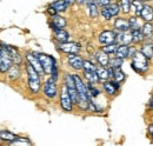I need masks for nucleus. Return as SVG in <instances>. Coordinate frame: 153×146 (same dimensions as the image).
I'll list each match as a JSON object with an SVG mask.
<instances>
[{
    "label": "nucleus",
    "mask_w": 153,
    "mask_h": 146,
    "mask_svg": "<svg viewBox=\"0 0 153 146\" xmlns=\"http://www.w3.org/2000/svg\"><path fill=\"white\" fill-rule=\"evenodd\" d=\"M26 59H27V63H28L32 67H34V70H36L40 75L45 74V71H44V69H42V65H41L40 60L38 59V57L34 54V53H32V52L26 53Z\"/></svg>",
    "instance_id": "nucleus-8"
},
{
    "label": "nucleus",
    "mask_w": 153,
    "mask_h": 146,
    "mask_svg": "<svg viewBox=\"0 0 153 146\" xmlns=\"http://www.w3.org/2000/svg\"><path fill=\"white\" fill-rule=\"evenodd\" d=\"M101 16H102V18L105 19V20H111V19L113 18L112 14H111V12L108 11V8L106 6L101 8Z\"/></svg>",
    "instance_id": "nucleus-39"
},
{
    "label": "nucleus",
    "mask_w": 153,
    "mask_h": 146,
    "mask_svg": "<svg viewBox=\"0 0 153 146\" xmlns=\"http://www.w3.org/2000/svg\"><path fill=\"white\" fill-rule=\"evenodd\" d=\"M82 70H84V71H87V72H96L97 67L94 66V64H93V63H91L90 60H84Z\"/></svg>",
    "instance_id": "nucleus-35"
},
{
    "label": "nucleus",
    "mask_w": 153,
    "mask_h": 146,
    "mask_svg": "<svg viewBox=\"0 0 153 146\" xmlns=\"http://www.w3.org/2000/svg\"><path fill=\"white\" fill-rule=\"evenodd\" d=\"M99 42L102 45H111L115 44L117 41V34L113 31H104L99 34Z\"/></svg>",
    "instance_id": "nucleus-10"
},
{
    "label": "nucleus",
    "mask_w": 153,
    "mask_h": 146,
    "mask_svg": "<svg viewBox=\"0 0 153 146\" xmlns=\"http://www.w3.org/2000/svg\"><path fill=\"white\" fill-rule=\"evenodd\" d=\"M0 139L1 140H6V142H13L14 139H17V136L13 134L10 131H0Z\"/></svg>",
    "instance_id": "nucleus-28"
},
{
    "label": "nucleus",
    "mask_w": 153,
    "mask_h": 146,
    "mask_svg": "<svg viewBox=\"0 0 153 146\" xmlns=\"http://www.w3.org/2000/svg\"><path fill=\"white\" fill-rule=\"evenodd\" d=\"M139 18L143 19L144 21H152L153 20V7L150 5H144L140 14H139Z\"/></svg>",
    "instance_id": "nucleus-15"
},
{
    "label": "nucleus",
    "mask_w": 153,
    "mask_h": 146,
    "mask_svg": "<svg viewBox=\"0 0 153 146\" xmlns=\"http://www.w3.org/2000/svg\"><path fill=\"white\" fill-rule=\"evenodd\" d=\"M67 59H68L70 66H72L74 70H81L82 69V66H84V59L80 55H78L76 53H71V54H68Z\"/></svg>",
    "instance_id": "nucleus-13"
},
{
    "label": "nucleus",
    "mask_w": 153,
    "mask_h": 146,
    "mask_svg": "<svg viewBox=\"0 0 153 146\" xmlns=\"http://www.w3.org/2000/svg\"><path fill=\"white\" fill-rule=\"evenodd\" d=\"M114 28L115 30H118L119 32L131 30V28H130V22H128V20H127V19H124V18H117L115 19Z\"/></svg>",
    "instance_id": "nucleus-16"
},
{
    "label": "nucleus",
    "mask_w": 153,
    "mask_h": 146,
    "mask_svg": "<svg viewBox=\"0 0 153 146\" xmlns=\"http://www.w3.org/2000/svg\"><path fill=\"white\" fill-rule=\"evenodd\" d=\"M4 47L8 51V53L11 54V58H12V61H13V64H16V65H19L20 63H21V57L20 54L18 53V51L16 50V48H13V47H11V46H7V45H4Z\"/></svg>",
    "instance_id": "nucleus-21"
},
{
    "label": "nucleus",
    "mask_w": 153,
    "mask_h": 146,
    "mask_svg": "<svg viewBox=\"0 0 153 146\" xmlns=\"http://www.w3.org/2000/svg\"><path fill=\"white\" fill-rule=\"evenodd\" d=\"M119 5H120L121 11L125 14H127V13H130V11L132 8V0H119Z\"/></svg>",
    "instance_id": "nucleus-26"
},
{
    "label": "nucleus",
    "mask_w": 153,
    "mask_h": 146,
    "mask_svg": "<svg viewBox=\"0 0 153 146\" xmlns=\"http://www.w3.org/2000/svg\"><path fill=\"white\" fill-rule=\"evenodd\" d=\"M132 6H133L134 11H135V16L139 17V14H140V12H141V10H143V7H144L143 1H141V0H133V1H132Z\"/></svg>",
    "instance_id": "nucleus-34"
},
{
    "label": "nucleus",
    "mask_w": 153,
    "mask_h": 146,
    "mask_svg": "<svg viewBox=\"0 0 153 146\" xmlns=\"http://www.w3.org/2000/svg\"><path fill=\"white\" fill-rule=\"evenodd\" d=\"M65 85H66L67 91H68L71 98H72L73 104H76L78 103V91H76V81H74V77L71 75L70 73L65 74Z\"/></svg>",
    "instance_id": "nucleus-4"
},
{
    "label": "nucleus",
    "mask_w": 153,
    "mask_h": 146,
    "mask_svg": "<svg viewBox=\"0 0 153 146\" xmlns=\"http://www.w3.org/2000/svg\"><path fill=\"white\" fill-rule=\"evenodd\" d=\"M33 53L38 57V59L40 60V63H41V65H42V69H44L45 73H46V74H51L53 66L56 65L54 58L51 57V55L45 54V53H39V52H33Z\"/></svg>",
    "instance_id": "nucleus-3"
},
{
    "label": "nucleus",
    "mask_w": 153,
    "mask_h": 146,
    "mask_svg": "<svg viewBox=\"0 0 153 146\" xmlns=\"http://www.w3.org/2000/svg\"><path fill=\"white\" fill-rule=\"evenodd\" d=\"M10 144H11V145H32V142L28 140L27 138L17 137V139H14L13 142H11Z\"/></svg>",
    "instance_id": "nucleus-31"
},
{
    "label": "nucleus",
    "mask_w": 153,
    "mask_h": 146,
    "mask_svg": "<svg viewBox=\"0 0 153 146\" xmlns=\"http://www.w3.org/2000/svg\"><path fill=\"white\" fill-rule=\"evenodd\" d=\"M131 33H132V38H133V44H141L145 40L143 32H141V28L131 30Z\"/></svg>",
    "instance_id": "nucleus-24"
},
{
    "label": "nucleus",
    "mask_w": 153,
    "mask_h": 146,
    "mask_svg": "<svg viewBox=\"0 0 153 146\" xmlns=\"http://www.w3.org/2000/svg\"><path fill=\"white\" fill-rule=\"evenodd\" d=\"M87 92H88L90 99L93 98V97H98L100 94V91L98 89H96V87H93V84L92 83H88V85H87Z\"/></svg>",
    "instance_id": "nucleus-33"
},
{
    "label": "nucleus",
    "mask_w": 153,
    "mask_h": 146,
    "mask_svg": "<svg viewBox=\"0 0 153 146\" xmlns=\"http://www.w3.org/2000/svg\"><path fill=\"white\" fill-rule=\"evenodd\" d=\"M143 2H149V1H152V0H141Z\"/></svg>",
    "instance_id": "nucleus-45"
},
{
    "label": "nucleus",
    "mask_w": 153,
    "mask_h": 146,
    "mask_svg": "<svg viewBox=\"0 0 153 146\" xmlns=\"http://www.w3.org/2000/svg\"><path fill=\"white\" fill-rule=\"evenodd\" d=\"M59 50L62 51L64 53L71 54V53H78V52L80 51V46H79L76 42H68V41H65V42H60V44H59Z\"/></svg>",
    "instance_id": "nucleus-11"
},
{
    "label": "nucleus",
    "mask_w": 153,
    "mask_h": 146,
    "mask_svg": "<svg viewBox=\"0 0 153 146\" xmlns=\"http://www.w3.org/2000/svg\"><path fill=\"white\" fill-rule=\"evenodd\" d=\"M79 5H86L88 2V0H76Z\"/></svg>",
    "instance_id": "nucleus-43"
},
{
    "label": "nucleus",
    "mask_w": 153,
    "mask_h": 146,
    "mask_svg": "<svg viewBox=\"0 0 153 146\" xmlns=\"http://www.w3.org/2000/svg\"><path fill=\"white\" fill-rule=\"evenodd\" d=\"M58 93V87L56 84V80H53L52 78L47 79L44 84V94L48 98V99H53Z\"/></svg>",
    "instance_id": "nucleus-7"
},
{
    "label": "nucleus",
    "mask_w": 153,
    "mask_h": 146,
    "mask_svg": "<svg viewBox=\"0 0 153 146\" xmlns=\"http://www.w3.org/2000/svg\"><path fill=\"white\" fill-rule=\"evenodd\" d=\"M60 105L62 110L70 112L72 111V107H73V101H72V98L70 95V93L67 91V87L66 85L64 84V86L61 87V92H60Z\"/></svg>",
    "instance_id": "nucleus-5"
},
{
    "label": "nucleus",
    "mask_w": 153,
    "mask_h": 146,
    "mask_svg": "<svg viewBox=\"0 0 153 146\" xmlns=\"http://www.w3.org/2000/svg\"><path fill=\"white\" fill-rule=\"evenodd\" d=\"M57 12H58V11L54 8V7H53V6H50V7L47 8V13H48L50 16H52V17H54V16L57 14Z\"/></svg>",
    "instance_id": "nucleus-41"
},
{
    "label": "nucleus",
    "mask_w": 153,
    "mask_h": 146,
    "mask_svg": "<svg viewBox=\"0 0 153 146\" xmlns=\"http://www.w3.org/2000/svg\"><path fill=\"white\" fill-rule=\"evenodd\" d=\"M102 87H104V91L108 95H114L120 87V83L115 81L114 79L113 80H105V83L102 84Z\"/></svg>",
    "instance_id": "nucleus-12"
},
{
    "label": "nucleus",
    "mask_w": 153,
    "mask_h": 146,
    "mask_svg": "<svg viewBox=\"0 0 153 146\" xmlns=\"http://www.w3.org/2000/svg\"><path fill=\"white\" fill-rule=\"evenodd\" d=\"M132 1H133V0H132Z\"/></svg>",
    "instance_id": "nucleus-47"
},
{
    "label": "nucleus",
    "mask_w": 153,
    "mask_h": 146,
    "mask_svg": "<svg viewBox=\"0 0 153 146\" xmlns=\"http://www.w3.org/2000/svg\"><path fill=\"white\" fill-rule=\"evenodd\" d=\"M128 47H130L128 45H118L114 52V55L119 57V58H123V59L127 58L128 57Z\"/></svg>",
    "instance_id": "nucleus-22"
},
{
    "label": "nucleus",
    "mask_w": 153,
    "mask_h": 146,
    "mask_svg": "<svg viewBox=\"0 0 153 146\" xmlns=\"http://www.w3.org/2000/svg\"><path fill=\"white\" fill-rule=\"evenodd\" d=\"M132 59V63H131V66L134 71L137 73H140V74H144V73L147 72L149 67H150V60L145 54H143L140 51H137L134 55L131 58Z\"/></svg>",
    "instance_id": "nucleus-1"
},
{
    "label": "nucleus",
    "mask_w": 153,
    "mask_h": 146,
    "mask_svg": "<svg viewBox=\"0 0 153 146\" xmlns=\"http://www.w3.org/2000/svg\"><path fill=\"white\" fill-rule=\"evenodd\" d=\"M137 51H138V50H137V48H135L134 46H132V45H130V47H128V57H127V58H130V59H131V58L133 57L134 53H135Z\"/></svg>",
    "instance_id": "nucleus-40"
},
{
    "label": "nucleus",
    "mask_w": 153,
    "mask_h": 146,
    "mask_svg": "<svg viewBox=\"0 0 153 146\" xmlns=\"http://www.w3.org/2000/svg\"><path fill=\"white\" fill-rule=\"evenodd\" d=\"M113 0H100V6H102V7H105V6H107V5H110L111 2H112Z\"/></svg>",
    "instance_id": "nucleus-42"
},
{
    "label": "nucleus",
    "mask_w": 153,
    "mask_h": 146,
    "mask_svg": "<svg viewBox=\"0 0 153 146\" xmlns=\"http://www.w3.org/2000/svg\"><path fill=\"white\" fill-rule=\"evenodd\" d=\"M124 64V59L123 58H119V57H113V58H110V63H108V66L112 67V69H121Z\"/></svg>",
    "instance_id": "nucleus-25"
},
{
    "label": "nucleus",
    "mask_w": 153,
    "mask_h": 146,
    "mask_svg": "<svg viewBox=\"0 0 153 146\" xmlns=\"http://www.w3.org/2000/svg\"><path fill=\"white\" fill-rule=\"evenodd\" d=\"M117 46H118V44L115 42V44H111V45H104V47L101 48L104 52H106V53H108V54H114L115 50H117Z\"/></svg>",
    "instance_id": "nucleus-38"
},
{
    "label": "nucleus",
    "mask_w": 153,
    "mask_h": 146,
    "mask_svg": "<svg viewBox=\"0 0 153 146\" xmlns=\"http://www.w3.org/2000/svg\"><path fill=\"white\" fill-rule=\"evenodd\" d=\"M97 74H98V77H99L100 80H108V79H111L108 67H105V66L97 67Z\"/></svg>",
    "instance_id": "nucleus-23"
},
{
    "label": "nucleus",
    "mask_w": 153,
    "mask_h": 146,
    "mask_svg": "<svg viewBox=\"0 0 153 146\" xmlns=\"http://www.w3.org/2000/svg\"><path fill=\"white\" fill-rule=\"evenodd\" d=\"M26 71H27V77H28V86H30V90L33 92V93H38L40 91V78H39L40 74L28 63L26 65Z\"/></svg>",
    "instance_id": "nucleus-2"
},
{
    "label": "nucleus",
    "mask_w": 153,
    "mask_h": 146,
    "mask_svg": "<svg viewBox=\"0 0 153 146\" xmlns=\"http://www.w3.org/2000/svg\"><path fill=\"white\" fill-rule=\"evenodd\" d=\"M128 22H130V28H131V30L141 28V27H140V25L138 24V16H132V17H130Z\"/></svg>",
    "instance_id": "nucleus-37"
},
{
    "label": "nucleus",
    "mask_w": 153,
    "mask_h": 146,
    "mask_svg": "<svg viewBox=\"0 0 153 146\" xmlns=\"http://www.w3.org/2000/svg\"><path fill=\"white\" fill-rule=\"evenodd\" d=\"M12 58L8 51L2 46L0 48V72H7L12 66Z\"/></svg>",
    "instance_id": "nucleus-6"
},
{
    "label": "nucleus",
    "mask_w": 153,
    "mask_h": 146,
    "mask_svg": "<svg viewBox=\"0 0 153 146\" xmlns=\"http://www.w3.org/2000/svg\"><path fill=\"white\" fill-rule=\"evenodd\" d=\"M88 1H90V2H93V4H97V5L100 4V0H88Z\"/></svg>",
    "instance_id": "nucleus-44"
},
{
    "label": "nucleus",
    "mask_w": 153,
    "mask_h": 146,
    "mask_svg": "<svg viewBox=\"0 0 153 146\" xmlns=\"http://www.w3.org/2000/svg\"><path fill=\"white\" fill-rule=\"evenodd\" d=\"M96 59H97V61H98V64H99L100 66H105V67H107V66H108L110 57H108V53L104 52L102 50H100L99 52H97Z\"/></svg>",
    "instance_id": "nucleus-17"
},
{
    "label": "nucleus",
    "mask_w": 153,
    "mask_h": 146,
    "mask_svg": "<svg viewBox=\"0 0 153 146\" xmlns=\"http://www.w3.org/2000/svg\"><path fill=\"white\" fill-rule=\"evenodd\" d=\"M108 8V11L111 12L112 17H117L119 14V11H120V5L119 4H114V2H111L110 5L106 6Z\"/></svg>",
    "instance_id": "nucleus-32"
},
{
    "label": "nucleus",
    "mask_w": 153,
    "mask_h": 146,
    "mask_svg": "<svg viewBox=\"0 0 153 146\" xmlns=\"http://www.w3.org/2000/svg\"><path fill=\"white\" fill-rule=\"evenodd\" d=\"M140 52H141L143 54L146 55L149 59H152L153 58V42L151 39H145L144 44L141 45Z\"/></svg>",
    "instance_id": "nucleus-14"
},
{
    "label": "nucleus",
    "mask_w": 153,
    "mask_h": 146,
    "mask_svg": "<svg viewBox=\"0 0 153 146\" xmlns=\"http://www.w3.org/2000/svg\"><path fill=\"white\" fill-rule=\"evenodd\" d=\"M87 6H88V13L92 18H96L98 17V7H97V4H93V2H87Z\"/></svg>",
    "instance_id": "nucleus-36"
},
{
    "label": "nucleus",
    "mask_w": 153,
    "mask_h": 146,
    "mask_svg": "<svg viewBox=\"0 0 153 146\" xmlns=\"http://www.w3.org/2000/svg\"><path fill=\"white\" fill-rule=\"evenodd\" d=\"M53 36L59 42H65L70 38L68 33L66 31H64L62 28H53Z\"/></svg>",
    "instance_id": "nucleus-19"
},
{
    "label": "nucleus",
    "mask_w": 153,
    "mask_h": 146,
    "mask_svg": "<svg viewBox=\"0 0 153 146\" xmlns=\"http://www.w3.org/2000/svg\"><path fill=\"white\" fill-rule=\"evenodd\" d=\"M150 101H153V93H152V98H151V100Z\"/></svg>",
    "instance_id": "nucleus-46"
},
{
    "label": "nucleus",
    "mask_w": 153,
    "mask_h": 146,
    "mask_svg": "<svg viewBox=\"0 0 153 146\" xmlns=\"http://www.w3.org/2000/svg\"><path fill=\"white\" fill-rule=\"evenodd\" d=\"M141 32L145 39H152L153 36V25L151 21H145L141 26Z\"/></svg>",
    "instance_id": "nucleus-18"
},
{
    "label": "nucleus",
    "mask_w": 153,
    "mask_h": 146,
    "mask_svg": "<svg viewBox=\"0 0 153 146\" xmlns=\"http://www.w3.org/2000/svg\"><path fill=\"white\" fill-rule=\"evenodd\" d=\"M84 75H85V78H86V80L88 81V83H92V84H98L99 83V77H98V74H97V71L96 72H87V71H84Z\"/></svg>",
    "instance_id": "nucleus-27"
},
{
    "label": "nucleus",
    "mask_w": 153,
    "mask_h": 146,
    "mask_svg": "<svg viewBox=\"0 0 153 146\" xmlns=\"http://www.w3.org/2000/svg\"><path fill=\"white\" fill-rule=\"evenodd\" d=\"M113 79L118 83H123L126 79L125 73L121 71V69H114V73H113Z\"/></svg>",
    "instance_id": "nucleus-30"
},
{
    "label": "nucleus",
    "mask_w": 153,
    "mask_h": 146,
    "mask_svg": "<svg viewBox=\"0 0 153 146\" xmlns=\"http://www.w3.org/2000/svg\"><path fill=\"white\" fill-rule=\"evenodd\" d=\"M118 45H132L133 44V38H132V33L131 30L128 31H121L117 34V41Z\"/></svg>",
    "instance_id": "nucleus-9"
},
{
    "label": "nucleus",
    "mask_w": 153,
    "mask_h": 146,
    "mask_svg": "<svg viewBox=\"0 0 153 146\" xmlns=\"http://www.w3.org/2000/svg\"><path fill=\"white\" fill-rule=\"evenodd\" d=\"M7 72H8V78H10L11 80H16L20 75L19 67H18V65H16V64H14L13 66H11Z\"/></svg>",
    "instance_id": "nucleus-29"
},
{
    "label": "nucleus",
    "mask_w": 153,
    "mask_h": 146,
    "mask_svg": "<svg viewBox=\"0 0 153 146\" xmlns=\"http://www.w3.org/2000/svg\"><path fill=\"white\" fill-rule=\"evenodd\" d=\"M66 25H67L66 19L60 17V16H58V14H56V16L53 17L52 22H51V27H52V28H64Z\"/></svg>",
    "instance_id": "nucleus-20"
}]
</instances>
